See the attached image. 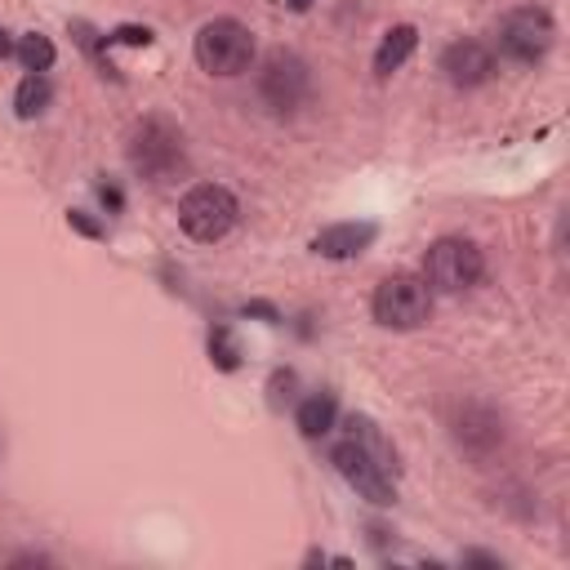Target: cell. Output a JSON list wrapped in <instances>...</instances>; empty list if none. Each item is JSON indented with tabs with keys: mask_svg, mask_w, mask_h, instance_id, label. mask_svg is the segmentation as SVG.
Segmentation results:
<instances>
[{
	"mask_svg": "<svg viewBox=\"0 0 570 570\" xmlns=\"http://www.w3.org/2000/svg\"><path fill=\"white\" fill-rule=\"evenodd\" d=\"M254 31L236 18H209L200 31H196V62L209 71V76H240L249 71L254 62Z\"/></svg>",
	"mask_w": 570,
	"mask_h": 570,
	"instance_id": "1",
	"label": "cell"
},
{
	"mask_svg": "<svg viewBox=\"0 0 570 570\" xmlns=\"http://www.w3.org/2000/svg\"><path fill=\"white\" fill-rule=\"evenodd\" d=\"M485 272V258L472 240L463 236H441L428 245V258H423V285L436 289V294H463L481 281Z\"/></svg>",
	"mask_w": 570,
	"mask_h": 570,
	"instance_id": "2",
	"label": "cell"
},
{
	"mask_svg": "<svg viewBox=\"0 0 570 570\" xmlns=\"http://www.w3.org/2000/svg\"><path fill=\"white\" fill-rule=\"evenodd\" d=\"M236 196L227 191V187H218V183H196L183 200H178V227L191 236V240H200V245H214V240H223L232 227H236Z\"/></svg>",
	"mask_w": 570,
	"mask_h": 570,
	"instance_id": "3",
	"label": "cell"
},
{
	"mask_svg": "<svg viewBox=\"0 0 570 570\" xmlns=\"http://www.w3.org/2000/svg\"><path fill=\"white\" fill-rule=\"evenodd\" d=\"M370 307H374V321L383 330H419L432 316V289L423 285V276L392 272V276L379 281Z\"/></svg>",
	"mask_w": 570,
	"mask_h": 570,
	"instance_id": "4",
	"label": "cell"
},
{
	"mask_svg": "<svg viewBox=\"0 0 570 570\" xmlns=\"http://www.w3.org/2000/svg\"><path fill=\"white\" fill-rule=\"evenodd\" d=\"M129 165L142 178L165 183L174 169H183V134L165 116H147L129 138Z\"/></svg>",
	"mask_w": 570,
	"mask_h": 570,
	"instance_id": "5",
	"label": "cell"
},
{
	"mask_svg": "<svg viewBox=\"0 0 570 570\" xmlns=\"http://www.w3.org/2000/svg\"><path fill=\"white\" fill-rule=\"evenodd\" d=\"M499 49L512 58V62H539L552 40H557V27H552V13L539 9V4H521V9H508L499 18Z\"/></svg>",
	"mask_w": 570,
	"mask_h": 570,
	"instance_id": "6",
	"label": "cell"
},
{
	"mask_svg": "<svg viewBox=\"0 0 570 570\" xmlns=\"http://www.w3.org/2000/svg\"><path fill=\"white\" fill-rule=\"evenodd\" d=\"M307 85H312L307 62L298 53H289V49H272L263 58V67H258V98L276 116H294L303 107V98H307Z\"/></svg>",
	"mask_w": 570,
	"mask_h": 570,
	"instance_id": "7",
	"label": "cell"
},
{
	"mask_svg": "<svg viewBox=\"0 0 570 570\" xmlns=\"http://www.w3.org/2000/svg\"><path fill=\"white\" fill-rule=\"evenodd\" d=\"M334 468H338V476H343L361 499H370L374 508L396 503V476H392L379 459H370L356 441H338V445H334Z\"/></svg>",
	"mask_w": 570,
	"mask_h": 570,
	"instance_id": "8",
	"label": "cell"
},
{
	"mask_svg": "<svg viewBox=\"0 0 570 570\" xmlns=\"http://www.w3.org/2000/svg\"><path fill=\"white\" fill-rule=\"evenodd\" d=\"M441 71L454 89H476L494 76V53L481 45V40H454L445 53H441Z\"/></svg>",
	"mask_w": 570,
	"mask_h": 570,
	"instance_id": "9",
	"label": "cell"
},
{
	"mask_svg": "<svg viewBox=\"0 0 570 570\" xmlns=\"http://www.w3.org/2000/svg\"><path fill=\"white\" fill-rule=\"evenodd\" d=\"M454 436L463 450L472 454H490L499 441H503V419L490 410V405H463L459 423H454Z\"/></svg>",
	"mask_w": 570,
	"mask_h": 570,
	"instance_id": "10",
	"label": "cell"
},
{
	"mask_svg": "<svg viewBox=\"0 0 570 570\" xmlns=\"http://www.w3.org/2000/svg\"><path fill=\"white\" fill-rule=\"evenodd\" d=\"M370 240H374V223H334V227L316 232L312 249L321 258H356Z\"/></svg>",
	"mask_w": 570,
	"mask_h": 570,
	"instance_id": "11",
	"label": "cell"
},
{
	"mask_svg": "<svg viewBox=\"0 0 570 570\" xmlns=\"http://www.w3.org/2000/svg\"><path fill=\"white\" fill-rule=\"evenodd\" d=\"M414 45H419V31L410 27V22H396L383 40H379V53H374V76H392L410 53H414Z\"/></svg>",
	"mask_w": 570,
	"mask_h": 570,
	"instance_id": "12",
	"label": "cell"
},
{
	"mask_svg": "<svg viewBox=\"0 0 570 570\" xmlns=\"http://www.w3.org/2000/svg\"><path fill=\"white\" fill-rule=\"evenodd\" d=\"M347 441H356V445H361L370 459H379V463H383V468L396 476V450H392V441L379 432V423H374V419L352 414V419H347Z\"/></svg>",
	"mask_w": 570,
	"mask_h": 570,
	"instance_id": "13",
	"label": "cell"
},
{
	"mask_svg": "<svg viewBox=\"0 0 570 570\" xmlns=\"http://www.w3.org/2000/svg\"><path fill=\"white\" fill-rule=\"evenodd\" d=\"M334 414H338V410H334V396H330V392H316V396H307V401L298 405V432L316 441V436H325V432L334 428Z\"/></svg>",
	"mask_w": 570,
	"mask_h": 570,
	"instance_id": "14",
	"label": "cell"
},
{
	"mask_svg": "<svg viewBox=\"0 0 570 570\" xmlns=\"http://www.w3.org/2000/svg\"><path fill=\"white\" fill-rule=\"evenodd\" d=\"M45 102H49V80H45L40 71H31V76L18 85V94H13V111H18L22 120H31V116L45 111Z\"/></svg>",
	"mask_w": 570,
	"mask_h": 570,
	"instance_id": "15",
	"label": "cell"
},
{
	"mask_svg": "<svg viewBox=\"0 0 570 570\" xmlns=\"http://www.w3.org/2000/svg\"><path fill=\"white\" fill-rule=\"evenodd\" d=\"M18 58H22L27 71H49V67H53V45H49V36H40V31L22 36V40H18Z\"/></svg>",
	"mask_w": 570,
	"mask_h": 570,
	"instance_id": "16",
	"label": "cell"
},
{
	"mask_svg": "<svg viewBox=\"0 0 570 570\" xmlns=\"http://www.w3.org/2000/svg\"><path fill=\"white\" fill-rule=\"evenodd\" d=\"M267 387H272V405L281 410V405H289V401H294V387H298V379H294V370H276Z\"/></svg>",
	"mask_w": 570,
	"mask_h": 570,
	"instance_id": "17",
	"label": "cell"
},
{
	"mask_svg": "<svg viewBox=\"0 0 570 570\" xmlns=\"http://www.w3.org/2000/svg\"><path fill=\"white\" fill-rule=\"evenodd\" d=\"M209 352L218 356V365H223V370H232V365H236V352H232V343H227V330H214Z\"/></svg>",
	"mask_w": 570,
	"mask_h": 570,
	"instance_id": "18",
	"label": "cell"
},
{
	"mask_svg": "<svg viewBox=\"0 0 570 570\" xmlns=\"http://www.w3.org/2000/svg\"><path fill=\"white\" fill-rule=\"evenodd\" d=\"M307 4H312V0H289V9H298V13H303Z\"/></svg>",
	"mask_w": 570,
	"mask_h": 570,
	"instance_id": "19",
	"label": "cell"
}]
</instances>
